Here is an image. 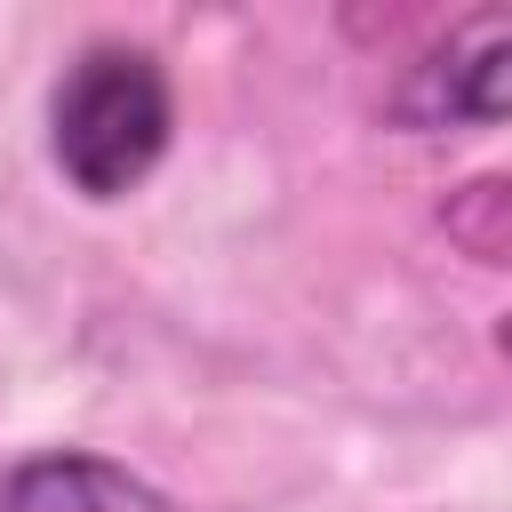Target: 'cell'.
Listing matches in <instances>:
<instances>
[{"instance_id": "6da1fadb", "label": "cell", "mask_w": 512, "mask_h": 512, "mask_svg": "<svg viewBox=\"0 0 512 512\" xmlns=\"http://www.w3.org/2000/svg\"><path fill=\"white\" fill-rule=\"evenodd\" d=\"M176 136V96L152 48L88 40L48 88V160L80 200H128Z\"/></svg>"}, {"instance_id": "7a4b0ae2", "label": "cell", "mask_w": 512, "mask_h": 512, "mask_svg": "<svg viewBox=\"0 0 512 512\" xmlns=\"http://www.w3.org/2000/svg\"><path fill=\"white\" fill-rule=\"evenodd\" d=\"M384 120L408 136L512 120V8H464L448 32H432L384 88Z\"/></svg>"}, {"instance_id": "3957f363", "label": "cell", "mask_w": 512, "mask_h": 512, "mask_svg": "<svg viewBox=\"0 0 512 512\" xmlns=\"http://www.w3.org/2000/svg\"><path fill=\"white\" fill-rule=\"evenodd\" d=\"M0 512H176V504L96 448H32L0 472Z\"/></svg>"}, {"instance_id": "277c9868", "label": "cell", "mask_w": 512, "mask_h": 512, "mask_svg": "<svg viewBox=\"0 0 512 512\" xmlns=\"http://www.w3.org/2000/svg\"><path fill=\"white\" fill-rule=\"evenodd\" d=\"M440 232L472 256V264H496L512 272V168L504 176H472L440 200Z\"/></svg>"}]
</instances>
